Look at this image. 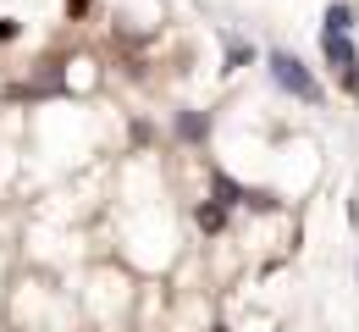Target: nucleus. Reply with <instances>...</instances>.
I'll use <instances>...</instances> for the list:
<instances>
[{
  "mask_svg": "<svg viewBox=\"0 0 359 332\" xmlns=\"http://www.w3.org/2000/svg\"><path fill=\"white\" fill-rule=\"evenodd\" d=\"M226 216H232V211H226V205H216V199H205V205L194 211V222H199V233H222V227H226Z\"/></svg>",
  "mask_w": 359,
  "mask_h": 332,
  "instance_id": "nucleus-5",
  "label": "nucleus"
},
{
  "mask_svg": "<svg viewBox=\"0 0 359 332\" xmlns=\"http://www.w3.org/2000/svg\"><path fill=\"white\" fill-rule=\"evenodd\" d=\"M326 28H332V34H348V28H354V6H343V0L326 6Z\"/></svg>",
  "mask_w": 359,
  "mask_h": 332,
  "instance_id": "nucleus-6",
  "label": "nucleus"
},
{
  "mask_svg": "<svg viewBox=\"0 0 359 332\" xmlns=\"http://www.w3.org/2000/svg\"><path fill=\"white\" fill-rule=\"evenodd\" d=\"M89 6H94V0H67V11H72V17H83Z\"/></svg>",
  "mask_w": 359,
  "mask_h": 332,
  "instance_id": "nucleus-9",
  "label": "nucleus"
},
{
  "mask_svg": "<svg viewBox=\"0 0 359 332\" xmlns=\"http://www.w3.org/2000/svg\"><path fill=\"white\" fill-rule=\"evenodd\" d=\"M210 199H216V205H226V211H232V205H243V199H249V189H243L238 178H226V172H216V194H210Z\"/></svg>",
  "mask_w": 359,
  "mask_h": 332,
  "instance_id": "nucleus-4",
  "label": "nucleus"
},
{
  "mask_svg": "<svg viewBox=\"0 0 359 332\" xmlns=\"http://www.w3.org/2000/svg\"><path fill=\"white\" fill-rule=\"evenodd\" d=\"M210 332H226V327H210Z\"/></svg>",
  "mask_w": 359,
  "mask_h": 332,
  "instance_id": "nucleus-10",
  "label": "nucleus"
},
{
  "mask_svg": "<svg viewBox=\"0 0 359 332\" xmlns=\"http://www.w3.org/2000/svg\"><path fill=\"white\" fill-rule=\"evenodd\" d=\"M177 139L205 144L210 139V117H205V111H177Z\"/></svg>",
  "mask_w": 359,
  "mask_h": 332,
  "instance_id": "nucleus-3",
  "label": "nucleus"
},
{
  "mask_svg": "<svg viewBox=\"0 0 359 332\" xmlns=\"http://www.w3.org/2000/svg\"><path fill=\"white\" fill-rule=\"evenodd\" d=\"M266 67H271V78H276V84H282L293 100H310V105H320V84H315V72L299 61V55H287V50H271Z\"/></svg>",
  "mask_w": 359,
  "mask_h": 332,
  "instance_id": "nucleus-1",
  "label": "nucleus"
},
{
  "mask_svg": "<svg viewBox=\"0 0 359 332\" xmlns=\"http://www.w3.org/2000/svg\"><path fill=\"white\" fill-rule=\"evenodd\" d=\"M243 205H249V211H271V205H276V199H271L266 189H249V199H243Z\"/></svg>",
  "mask_w": 359,
  "mask_h": 332,
  "instance_id": "nucleus-7",
  "label": "nucleus"
},
{
  "mask_svg": "<svg viewBox=\"0 0 359 332\" xmlns=\"http://www.w3.org/2000/svg\"><path fill=\"white\" fill-rule=\"evenodd\" d=\"M320 50H326V67H332L337 78H348V72L359 67L354 45H348V34H332V28H326V34H320Z\"/></svg>",
  "mask_w": 359,
  "mask_h": 332,
  "instance_id": "nucleus-2",
  "label": "nucleus"
},
{
  "mask_svg": "<svg viewBox=\"0 0 359 332\" xmlns=\"http://www.w3.org/2000/svg\"><path fill=\"white\" fill-rule=\"evenodd\" d=\"M17 34H22V28H17V22H11V17H6V22H0V45H11V39H17Z\"/></svg>",
  "mask_w": 359,
  "mask_h": 332,
  "instance_id": "nucleus-8",
  "label": "nucleus"
}]
</instances>
